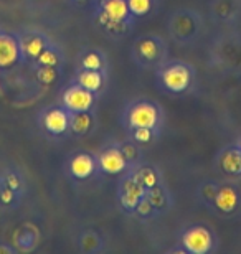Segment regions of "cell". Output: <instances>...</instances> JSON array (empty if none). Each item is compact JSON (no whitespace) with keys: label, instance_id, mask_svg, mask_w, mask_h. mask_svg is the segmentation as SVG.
I'll return each instance as SVG.
<instances>
[{"label":"cell","instance_id":"obj_2","mask_svg":"<svg viewBox=\"0 0 241 254\" xmlns=\"http://www.w3.org/2000/svg\"><path fill=\"white\" fill-rule=\"evenodd\" d=\"M182 245L192 254H207L213 248V235L203 226H193L183 233Z\"/></svg>","mask_w":241,"mask_h":254},{"label":"cell","instance_id":"obj_26","mask_svg":"<svg viewBox=\"0 0 241 254\" xmlns=\"http://www.w3.org/2000/svg\"><path fill=\"white\" fill-rule=\"evenodd\" d=\"M5 185L10 187L12 190L15 191H18L20 189H22V180H20V177L18 175H15V174H8V175H5Z\"/></svg>","mask_w":241,"mask_h":254},{"label":"cell","instance_id":"obj_1","mask_svg":"<svg viewBox=\"0 0 241 254\" xmlns=\"http://www.w3.org/2000/svg\"><path fill=\"white\" fill-rule=\"evenodd\" d=\"M61 103L68 113H86L94 106V93L84 89L80 84H73L65 89Z\"/></svg>","mask_w":241,"mask_h":254},{"label":"cell","instance_id":"obj_27","mask_svg":"<svg viewBox=\"0 0 241 254\" xmlns=\"http://www.w3.org/2000/svg\"><path fill=\"white\" fill-rule=\"evenodd\" d=\"M121 152L124 154L126 157V160L127 162H132L137 157V150H136V147L132 145V144H124V145H121Z\"/></svg>","mask_w":241,"mask_h":254},{"label":"cell","instance_id":"obj_14","mask_svg":"<svg viewBox=\"0 0 241 254\" xmlns=\"http://www.w3.org/2000/svg\"><path fill=\"white\" fill-rule=\"evenodd\" d=\"M102 81H104V78H102L101 69H83L76 76V83L83 86L84 89L91 91V93H96L102 88Z\"/></svg>","mask_w":241,"mask_h":254},{"label":"cell","instance_id":"obj_10","mask_svg":"<svg viewBox=\"0 0 241 254\" xmlns=\"http://www.w3.org/2000/svg\"><path fill=\"white\" fill-rule=\"evenodd\" d=\"M20 43L10 35H0V68H10L20 58Z\"/></svg>","mask_w":241,"mask_h":254},{"label":"cell","instance_id":"obj_16","mask_svg":"<svg viewBox=\"0 0 241 254\" xmlns=\"http://www.w3.org/2000/svg\"><path fill=\"white\" fill-rule=\"evenodd\" d=\"M93 126V118L89 111L86 113H70V130L76 135H84L91 130Z\"/></svg>","mask_w":241,"mask_h":254},{"label":"cell","instance_id":"obj_4","mask_svg":"<svg viewBox=\"0 0 241 254\" xmlns=\"http://www.w3.org/2000/svg\"><path fill=\"white\" fill-rule=\"evenodd\" d=\"M161 81L163 88L172 91V93H182L190 86L192 74L190 69L183 64H170L162 69Z\"/></svg>","mask_w":241,"mask_h":254},{"label":"cell","instance_id":"obj_12","mask_svg":"<svg viewBox=\"0 0 241 254\" xmlns=\"http://www.w3.org/2000/svg\"><path fill=\"white\" fill-rule=\"evenodd\" d=\"M136 53H137V58L144 60L147 63L157 62V60L161 58V45L154 38H142L137 42Z\"/></svg>","mask_w":241,"mask_h":254},{"label":"cell","instance_id":"obj_22","mask_svg":"<svg viewBox=\"0 0 241 254\" xmlns=\"http://www.w3.org/2000/svg\"><path fill=\"white\" fill-rule=\"evenodd\" d=\"M81 66H83L84 69H101L102 66H104V62H102L99 53L91 52L83 57V60H81Z\"/></svg>","mask_w":241,"mask_h":254},{"label":"cell","instance_id":"obj_6","mask_svg":"<svg viewBox=\"0 0 241 254\" xmlns=\"http://www.w3.org/2000/svg\"><path fill=\"white\" fill-rule=\"evenodd\" d=\"M96 162L97 167L104 174H111V175H117L121 172H124L127 169V164H129L126 160L124 154L121 152V147H107V149L101 152Z\"/></svg>","mask_w":241,"mask_h":254},{"label":"cell","instance_id":"obj_7","mask_svg":"<svg viewBox=\"0 0 241 254\" xmlns=\"http://www.w3.org/2000/svg\"><path fill=\"white\" fill-rule=\"evenodd\" d=\"M146 193H147V189L146 187H142L139 182L136 180L134 175L127 177L121 185V203H122V206L129 211H134L137 203H139L142 198H146Z\"/></svg>","mask_w":241,"mask_h":254},{"label":"cell","instance_id":"obj_24","mask_svg":"<svg viewBox=\"0 0 241 254\" xmlns=\"http://www.w3.org/2000/svg\"><path fill=\"white\" fill-rule=\"evenodd\" d=\"M15 198H17V191L12 190L10 187H2L0 189V203H3V205H12L15 201Z\"/></svg>","mask_w":241,"mask_h":254},{"label":"cell","instance_id":"obj_20","mask_svg":"<svg viewBox=\"0 0 241 254\" xmlns=\"http://www.w3.org/2000/svg\"><path fill=\"white\" fill-rule=\"evenodd\" d=\"M37 63L40 66H58L60 64V55L51 48H45L40 57L37 58Z\"/></svg>","mask_w":241,"mask_h":254},{"label":"cell","instance_id":"obj_29","mask_svg":"<svg viewBox=\"0 0 241 254\" xmlns=\"http://www.w3.org/2000/svg\"><path fill=\"white\" fill-rule=\"evenodd\" d=\"M76 2H83V0H76Z\"/></svg>","mask_w":241,"mask_h":254},{"label":"cell","instance_id":"obj_3","mask_svg":"<svg viewBox=\"0 0 241 254\" xmlns=\"http://www.w3.org/2000/svg\"><path fill=\"white\" fill-rule=\"evenodd\" d=\"M127 123L131 129L134 127H149V129H156L161 123V113H159L157 106L151 103H137L131 108L129 116H127Z\"/></svg>","mask_w":241,"mask_h":254},{"label":"cell","instance_id":"obj_23","mask_svg":"<svg viewBox=\"0 0 241 254\" xmlns=\"http://www.w3.org/2000/svg\"><path fill=\"white\" fill-rule=\"evenodd\" d=\"M132 137L137 142H142V144H147L154 139V129H149V127H134L132 129Z\"/></svg>","mask_w":241,"mask_h":254},{"label":"cell","instance_id":"obj_13","mask_svg":"<svg viewBox=\"0 0 241 254\" xmlns=\"http://www.w3.org/2000/svg\"><path fill=\"white\" fill-rule=\"evenodd\" d=\"M220 167L225 174H241V149H227L220 157Z\"/></svg>","mask_w":241,"mask_h":254},{"label":"cell","instance_id":"obj_5","mask_svg":"<svg viewBox=\"0 0 241 254\" xmlns=\"http://www.w3.org/2000/svg\"><path fill=\"white\" fill-rule=\"evenodd\" d=\"M131 15L127 0H102L99 23L107 28L112 23H124Z\"/></svg>","mask_w":241,"mask_h":254},{"label":"cell","instance_id":"obj_8","mask_svg":"<svg viewBox=\"0 0 241 254\" xmlns=\"http://www.w3.org/2000/svg\"><path fill=\"white\" fill-rule=\"evenodd\" d=\"M42 121H43L45 129L53 135H61L70 129V113L65 108L48 109L47 113L43 114Z\"/></svg>","mask_w":241,"mask_h":254},{"label":"cell","instance_id":"obj_11","mask_svg":"<svg viewBox=\"0 0 241 254\" xmlns=\"http://www.w3.org/2000/svg\"><path fill=\"white\" fill-rule=\"evenodd\" d=\"M238 191L230 185H223L217 190V195L213 198L215 208L222 213H233L238 206Z\"/></svg>","mask_w":241,"mask_h":254},{"label":"cell","instance_id":"obj_15","mask_svg":"<svg viewBox=\"0 0 241 254\" xmlns=\"http://www.w3.org/2000/svg\"><path fill=\"white\" fill-rule=\"evenodd\" d=\"M47 47H48V43L43 37H40V35H30V37H27L20 43V52L23 55H27L28 58L37 60L40 57V53Z\"/></svg>","mask_w":241,"mask_h":254},{"label":"cell","instance_id":"obj_9","mask_svg":"<svg viewBox=\"0 0 241 254\" xmlns=\"http://www.w3.org/2000/svg\"><path fill=\"white\" fill-rule=\"evenodd\" d=\"M97 162L94 160V157H91L89 154H78L70 160V174L75 179L86 180L94 174Z\"/></svg>","mask_w":241,"mask_h":254},{"label":"cell","instance_id":"obj_17","mask_svg":"<svg viewBox=\"0 0 241 254\" xmlns=\"http://www.w3.org/2000/svg\"><path fill=\"white\" fill-rule=\"evenodd\" d=\"M134 177H136V180L139 182L142 187H146L147 190L159 185V177L151 167H142V169H139L136 172Z\"/></svg>","mask_w":241,"mask_h":254},{"label":"cell","instance_id":"obj_21","mask_svg":"<svg viewBox=\"0 0 241 254\" xmlns=\"http://www.w3.org/2000/svg\"><path fill=\"white\" fill-rule=\"evenodd\" d=\"M56 78H58V73H56L55 66H40V69L37 71V79L45 86L55 83Z\"/></svg>","mask_w":241,"mask_h":254},{"label":"cell","instance_id":"obj_25","mask_svg":"<svg viewBox=\"0 0 241 254\" xmlns=\"http://www.w3.org/2000/svg\"><path fill=\"white\" fill-rule=\"evenodd\" d=\"M136 211H137V215H141V216H151L154 211V206L151 205V201H149L147 198H142V200L137 203Z\"/></svg>","mask_w":241,"mask_h":254},{"label":"cell","instance_id":"obj_18","mask_svg":"<svg viewBox=\"0 0 241 254\" xmlns=\"http://www.w3.org/2000/svg\"><path fill=\"white\" fill-rule=\"evenodd\" d=\"M146 198L149 201H151V205L154 208H163L167 205V198H165V193H163V190L161 189V187H152V189H149L147 193H146Z\"/></svg>","mask_w":241,"mask_h":254},{"label":"cell","instance_id":"obj_28","mask_svg":"<svg viewBox=\"0 0 241 254\" xmlns=\"http://www.w3.org/2000/svg\"><path fill=\"white\" fill-rule=\"evenodd\" d=\"M2 253H5V254H12L13 250H12V248H7V246H0V254H2Z\"/></svg>","mask_w":241,"mask_h":254},{"label":"cell","instance_id":"obj_19","mask_svg":"<svg viewBox=\"0 0 241 254\" xmlns=\"http://www.w3.org/2000/svg\"><path fill=\"white\" fill-rule=\"evenodd\" d=\"M129 10L136 17H144L152 8V0H127Z\"/></svg>","mask_w":241,"mask_h":254}]
</instances>
